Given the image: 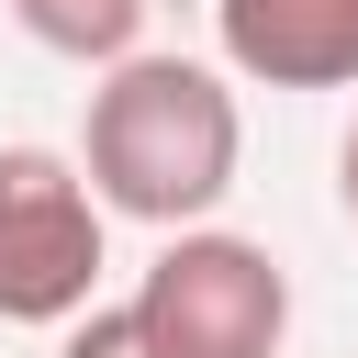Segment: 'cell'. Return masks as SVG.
Instances as JSON below:
<instances>
[{"label":"cell","instance_id":"6da1fadb","mask_svg":"<svg viewBox=\"0 0 358 358\" xmlns=\"http://www.w3.org/2000/svg\"><path fill=\"white\" fill-rule=\"evenodd\" d=\"M235 168H246V112H235L224 67L145 56V45L101 67L90 123H78V179H90L101 213L179 235V224H213L224 213Z\"/></svg>","mask_w":358,"mask_h":358},{"label":"cell","instance_id":"7a4b0ae2","mask_svg":"<svg viewBox=\"0 0 358 358\" xmlns=\"http://www.w3.org/2000/svg\"><path fill=\"white\" fill-rule=\"evenodd\" d=\"M123 313L145 324L157 358H280V336H291V268L257 235L179 224Z\"/></svg>","mask_w":358,"mask_h":358},{"label":"cell","instance_id":"3957f363","mask_svg":"<svg viewBox=\"0 0 358 358\" xmlns=\"http://www.w3.org/2000/svg\"><path fill=\"white\" fill-rule=\"evenodd\" d=\"M112 257V213L90 201L67 145H0V324H78Z\"/></svg>","mask_w":358,"mask_h":358},{"label":"cell","instance_id":"277c9868","mask_svg":"<svg viewBox=\"0 0 358 358\" xmlns=\"http://www.w3.org/2000/svg\"><path fill=\"white\" fill-rule=\"evenodd\" d=\"M213 45L257 90H358V0H213Z\"/></svg>","mask_w":358,"mask_h":358},{"label":"cell","instance_id":"5b68a950","mask_svg":"<svg viewBox=\"0 0 358 358\" xmlns=\"http://www.w3.org/2000/svg\"><path fill=\"white\" fill-rule=\"evenodd\" d=\"M11 22L56 56H78V67H112V56H134L145 0H11Z\"/></svg>","mask_w":358,"mask_h":358},{"label":"cell","instance_id":"8992f818","mask_svg":"<svg viewBox=\"0 0 358 358\" xmlns=\"http://www.w3.org/2000/svg\"><path fill=\"white\" fill-rule=\"evenodd\" d=\"M56 358H157V347H145V324L123 302H90L78 324H56Z\"/></svg>","mask_w":358,"mask_h":358},{"label":"cell","instance_id":"52a82bcc","mask_svg":"<svg viewBox=\"0 0 358 358\" xmlns=\"http://www.w3.org/2000/svg\"><path fill=\"white\" fill-rule=\"evenodd\" d=\"M336 201H347V224H358V123H347V145H336Z\"/></svg>","mask_w":358,"mask_h":358}]
</instances>
